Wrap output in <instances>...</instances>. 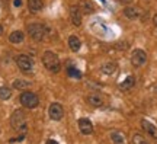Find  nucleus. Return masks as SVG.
<instances>
[{"mask_svg": "<svg viewBox=\"0 0 157 144\" xmlns=\"http://www.w3.org/2000/svg\"><path fill=\"white\" fill-rule=\"evenodd\" d=\"M156 92H157V88H156Z\"/></svg>", "mask_w": 157, "mask_h": 144, "instance_id": "obj_29", "label": "nucleus"}, {"mask_svg": "<svg viewBox=\"0 0 157 144\" xmlns=\"http://www.w3.org/2000/svg\"><path fill=\"white\" fill-rule=\"evenodd\" d=\"M48 114H50V118L52 121H60L63 116H64V108H63L60 103H51L50 108H48Z\"/></svg>", "mask_w": 157, "mask_h": 144, "instance_id": "obj_7", "label": "nucleus"}, {"mask_svg": "<svg viewBox=\"0 0 157 144\" xmlns=\"http://www.w3.org/2000/svg\"><path fill=\"white\" fill-rule=\"evenodd\" d=\"M28 9L31 12L36 13V12L44 9V2L42 0H28Z\"/></svg>", "mask_w": 157, "mask_h": 144, "instance_id": "obj_15", "label": "nucleus"}, {"mask_svg": "<svg viewBox=\"0 0 157 144\" xmlns=\"http://www.w3.org/2000/svg\"><path fill=\"white\" fill-rule=\"evenodd\" d=\"M134 84H135V77L134 76H128L122 83H119V89L125 92V90H129V89L134 88Z\"/></svg>", "mask_w": 157, "mask_h": 144, "instance_id": "obj_18", "label": "nucleus"}, {"mask_svg": "<svg viewBox=\"0 0 157 144\" xmlns=\"http://www.w3.org/2000/svg\"><path fill=\"white\" fill-rule=\"evenodd\" d=\"M124 15L128 18V19H138L141 16V10L138 7H134V6H125L124 9Z\"/></svg>", "mask_w": 157, "mask_h": 144, "instance_id": "obj_11", "label": "nucleus"}, {"mask_svg": "<svg viewBox=\"0 0 157 144\" xmlns=\"http://www.w3.org/2000/svg\"><path fill=\"white\" fill-rule=\"evenodd\" d=\"M2 33H3V26L0 25V35H2Z\"/></svg>", "mask_w": 157, "mask_h": 144, "instance_id": "obj_28", "label": "nucleus"}, {"mask_svg": "<svg viewBox=\"0 0 157 144\" xmlns=\"http://www.w3.org/2000/svg\"><path fill=\"white\" fill-rule=\"evenodd\" d=\"M26 32L35 41H42L45 38V35H47V28L41 23H29L26 26Z\"/></svg>", "mask_w": 157, "mask_h": 144, "instance_id": "obj_4", "label": "nucleus"}, {"mask_svg": "<svg viewBox=\"0 0 157 144\" xmlns=\"http://www.w3.org/2000/svg\"><path fill=\"white\" fill-rule=\"evenodd\" d=\"M68 47H70V50H71V51L77 53V51L80 50V47H82V41H80L77 37L71 35V37L68 38Z\"/></svg>", "mask_w": 157, "mask_h": 144, "instance_id": "obj_19", "label": "nucleus"}, {"mask_svg": "<svg viewBox=\"0 0 157 144\" xmlns=\"http://www.w3.org/2000/svg\"><path fill=\"white\" fill-rule=\"evenodd\" d=\"M22 5V2L21 0H15V6H21Z\"/></svg>", "mask_w": 157, "mask_h": 144, "instance_id": "obj_27", "label": "nucleus"}, {"mask_svg": "<svg viewBox=\"0 0 157 144\" xmlns=\"http://www.w3.org/2000/svg\"><path fill=\"white\" fill-rule=\"evenodd\" d=\"M147 63V54L144 50L137 48L131 53V64L134 67H143Z\"/></svg>", "mask_w": 157, "mask_h": 144, "instance_id": "obj_6", "label": "nucleus"}, {"mask_svg": "<svg viewBox=\"0 0 157 144\" xmlns=\"http://www.w3.org/2000/svg\"><path fill=\"white\" fill-rule=\"evenodd\" d=\"M19 102L26 109H35L39 105V98H38V95L34 93V92L25 90V92H22V93L19 95Z\"/></svg>", "mask_w": 157, "mask_h": 144, "instance_id": "obj_3", "label": "nucleus"}, {"mask_svg": "<svg viewBox=\"0 0 157 144\" xmlns=\"http://www.w3.org/2000/svg\"><path fill=\"white\" fill-rule=\"evenodd\" d=\"M47 144H58L56 141V140H48V141H47Z\"/></svg>", "mask_w": 157, "mask_h": 144, "instance_id": "obj_26", "label": "nucleus"}, {"mask_svg": "<svg viewBox=\"0 0 157 144\" xmlns=\"http://www.w3.org/2000/svg\"><path fill=\"white\" fill-rule=\"evenodd\" d=\"M31 86H32V83L28 80H23V79H16L13 82V89H16V90H26Z\"/></svg>", "mask_w": 157, "mask_h": 144, "instance_id": "obj_17", "label": "nucleus"}, {"mask_svg": "<svg viewBox=\"0 0 157 144\" xmlns=\"http://www.w3.org/2000/svg\"><path fill=\"white\" fill-rule=\"evenodd\" d=\"M118 3H121V5H125V6H128L129 3H132V0H117Z\"/></svg>", "mask_w": 157, "mask_h": 144, "instance_id": "obj_24", "label": "nucleus"}, {"mask_svg": "<svg viewBox=\"0 0 157 144\" xmlns=\"http://www.w3.org/2000/svg\"><path fill=\"white\" fill-rule=\"evenodd\" d=\"M26 124H28V119H26V114L22 109H16V111L12 114L10 116V125L15 131H23L26 130Z\"/></svg>", "mask_w": 157, "mask_h": 144, "instance_id": "obj_2", "label": "nucleus"}, {"mask_svg": "<svg viewBox=\"0 0 157 144\" xmlns=\"http://www.w3.org/2000/svg\"><path fill=\"white\" fill-rule=\"evenodd\" d=\"M153 23H154V25L157 26V13L154 15V16H153Z\"/></svg>", "mask_w": 157, "mask_h": 144, "instance_id": "obj_25", "label": "nucleus"}, {"mask_svg": "<svg viewBox=\"0 0 157 144\" xmlns=\"http://www.w3.org/2000/svg\"><path fill=\"white\" fill-rule=\"evenodd\" d=\"M23 39H25V32H22V31H13L9 35V41L12 44H21V42H23Z\"/></svg>", "mask_w": 157, "mask_h": 144, "instance_id": "obj_14", "label": "nucleus"}, {"mask_svg": "<svg viewBox=\"0 0 157 144\" xmlns=\"http://www.w3.org/2000/svg\"><path fill=\"white\" fill-rule=\"evenodd\" d=\"M87 103L93 108H101L103 105V98L99 93H90L87 96Z\"/></svg>", "mask_w": 157, "mask_h": 144, "instance_id": "obj_12", "label": "nucleus"}, {"mask_svg": "<svg viewBox=\"0 0 157 144\" xmlns=\"http://www.w3.org/2000/svg\"><path fill=\"white\" fill-rule=\"evenodd\" d=\"M70 19L74 26H80L82 25V9L80 6L73 5L70 6Z\"/></svg>", "mask_w": 157, "mask_h": 144, "instance_id": "obj_9", "label": "nucleus"}, {"mask_svg": "<svg viewBox=\"0 0 157 144\" xmlns=\"http://www.w3.org/2000/svg\"><path fill=\"white\" fill-rule=\"evenodd\" d=\"M141 127H143V130H144L150 137L157 138V127L153 122H150L148 119H141Z\"/></svg>", "mask_w": 157, "mask_h": 144, "instance_id": "obj_10", "label": "nucleus"}, {"mask_svg": "<svg viewBox=\"0 0 157 144\" xmlns=\"http://www.w3.org/2000/svg\"><path fill=\"white\" fill-rule=\"evenodd\" d=\"M16 66L19 67V70L23 73H29L32 72V68H34V61L31 60L28 56H25V54H19L16 56Z\"/></svg>", "mask_w": 157, "mask_h": 144, "instance_id": "obj_5", "label": "nucleus"}, {"mask_svg": "<svg viewBox=\"0 0 157 144\" xmlns=\"http://www.w3.org/2000/svg\"><path fill=\"white\" fill-rule=\"evenodd\" d=\"M131 144H148V141L146 140V137L143 134L135 133L132 135V140H131Z\"/></svg>", "mask_w": 157, "mask_h": 144, "instance_id": "obj_22", "label": "nucleus"}, {"mask_svg": "<svg viewBox=\"0 0 157 144\" xmlns=\"http://www.w3.org/2000/svg\"><path fill=\"white\" fill-rule=\"evenodd\" d=\"M109 137L113 144H125V135L121 131H111Z\"/></svg>", "mask_w": 157, "mask_h": 144, "instance_id": "obj_16", "label": "nucleus"}, {"mask_svg": "<svg viewBox=\"0 0 157 144\" xmlns=\"http://www.w3.org/2000/svg\"><path fill=\"white\" fill-rule=\"evenodd\" d=\"M77 125H78V131L83 135H90L93 133V124H92L89 118H80L77 121Z\"/></svg>", "mask_w": 157, "mask_h": 144, "instance_id": "obj_8", "label": "nucleus"}, {"mask_svg": "<svg viewBox=\"0 0 157 144\" xmlns=\"http://www.w3.org/2000/svg\"><path fill=\"white\" fill-rule=\"evenodd\" d=\"M117 67H118V64L115 63V61H108V63H105V64L101 67V70H102L103 74L111 76V74H113V73L117 72Z\"/></svg>", "mask_w": 157, "mask_h": 144, "instance_id": "obj_13", "label": "nucleus"}, {"mask_svg": "<svg viewBox=\"0 0 157 144\" xmlns=\"http://www.w3.org/2000/svg\"><path fill=\"white\" fill-rule=\"evenodd\" d=\"M67 73L70 74V76H73V77H76V79H80L82 77V74H80V72H77L76 68H73V67H70L67 70Z\"/></svg>", "mask_w": 157, "mask_h": 144, "instance_id": "obj_23", "label": "nucleus"}, {"mask_svg": "<svg viewBox=\"0 0 157 144\" xmlns=\"http://www.w3.org/2000/svg\"><path fill=\"white\" fill-rule=\"evenodd\" d=\"M42 64L51 73H58L61 70V61H60L58 56L52 51H45L42 54Z\"/></svg>", "mask_w": 157, "mask_h": 144, "instance_id": "obj_1", "label": "nucleus"}, {"mask_svg": "<svg viewBox=\"0 0 157 144\" xmlns=\"http://www.w3.org/2000/svg\"><path fill=\"white\" fill-rule=\"evenodd\" d=\"M12 96V90L7 86H0V99L2 100H7L10 99Z\"/></svg>", "mask_w": 157, "mask_h": 144, "instance_id": "obj_20", "label": "nucleus"}, {"mask_svg": "<svg viewBox=\"0 0 157 144\" xmlns=\"http://www.w3.org/2000/svg\"><path fill=\"white\" fill-rule=\"evenodd\" d=\"M78 6H80V9H83V12H86V13H92V12L95 10V6L92 5L90 2H87V0H82Z\"/></svg>", "mask_w": 157, "mask_h": 144, "instance_id": "obj_21", "label": "nucleus"}]
</instances>
